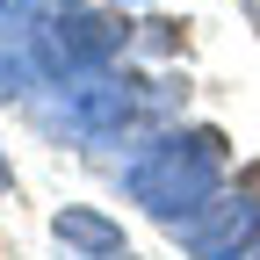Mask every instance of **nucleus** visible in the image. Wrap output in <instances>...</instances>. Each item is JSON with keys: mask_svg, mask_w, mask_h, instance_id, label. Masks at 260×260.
<instances>
[{"mask_svg": "<svg viewBox=\"0 0 260 260\" xmlns=\"http://www.w3.org/2000/svg\"><path fill=\"white\" fill-rule=\"evenodd\" d=\"M217 181H224V138L217 130H167V138H152L123 167L130 203L152 210V217H167V224H188L217 195Z\"/></svg>", "mask_w": 260, "mask_h": 260, "instance_id": "f257e3e1", "label": "nucleus"}, {"mask_svg": "<svg viewBox=\"0 0 260 260\" xmlns=\"http://www.w3.org/2000/svg\"><path fill=\"white\" fill-rule=\"evenodd\" d=\"M181 239H188L195 260H246L260 246V195H246V188L239 195H210V203L181 224Z\"/></svg>", "mask_w": 260, "mask_h": 260, "instance_id": "f03ea898", "label": "nucleus"}, {"mask_svg": "<svg viewBox=\"0 0 260 260\" xmlns=\"http://www.w3.org/2000/svg\"><path fill=\"white\" fill-rule=\"evenodd\" d=\"M130 116H138V87L130 80L94 73V80H80L73 94H65V123H73L80 138H123Z\"/></svg>", "mask_w": 260, "mask_h": 260, "instance_id": "7ed1b4c3", "label": "nucleus"}, {"mask_svg": "<svg viewBox=\"0 0 260 260\" xmlns=\"http://www.w3.org/2000/svg\"><path fill=\"white\" fill-rule=\"evenodd\" d=\"M51 246H58V260H138V246L123 239V224L87 210V203L51 217Z\"/></svg>", "mask_w": 260, "mask_h": 260, "instance_id": "20e7f679", "label": "nucleus"}, {"mask_svg": "<svg viewBox=\"0 0 260 260\" xmlns=\"http://www.w3.org/2000/svg\"><path fill=\"white\" fill-rule=\"evenodd\" d=\"M22 80H29V73H22V58H0V102H15Z\"/></svg>", "mask_w": 260, "mask_h": 260, "instance_id": "39448f33", "label": "nucleus"}, {"mask_svg": "<svg viewBox=\"0 0 260 260\" xmlns=\"http://www.w3.org/2000/svg\"><path fill=\"white\" fill-rule=\"evenodd\" d=\"M0 188H15V174H8V152H0Z\"/></svg>", "mask_w": 260, "mask_h": 260, "instance_id": "423d86ee", "label": "nucleus"}, {"mask_svg": "<svg viewBox=\"0 0 260 260\" xmlns=\"http://www.w3.org/2000/svg\"><path fill=\"white\" fill-rule=\"evenodd\" d=\"M246 260H260V246H253V253H246Z\"/></svg>", "mask_w": 260, "mask_h": 260, "instance_id": "0eeeda50", "label": "nucleus"}]
</instances>
